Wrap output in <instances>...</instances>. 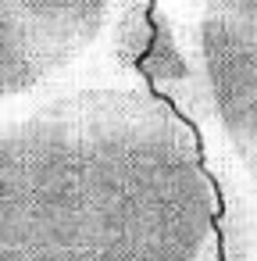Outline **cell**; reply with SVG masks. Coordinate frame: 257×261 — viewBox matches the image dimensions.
Listing matches in <instances>:
<instances>
[{
    "mask_svg": "<svg viewBox=\"0 0 257 261\" xmlns=\"http://www.w3.org/2000/svg\"><path fill=\"white\" fill-rule=\"evenodd\" d=\"M196 133L147 86L54 97L0 133V261H221Z\"/></svg>",
    "mask_w": 257,
    "mask_h": 261,
    "instance_id": "6da1fadb",
    "label": "cell"
},
{
    "mask_svg": "<svg viewBox=\"0 0 257 261\" xmlns=\"http://www.w3.org/2000/svg\"><path fill=\"white\" fill-rule=\"evenodd\" d=\"M115 0H0V108L79 65L104 36Z\"/></svg>",
    "mask_w": 257,
    "mask_h": 261,
    "instance_id": "7a4b0ae2",
    "label": "cell"
},
{
    "mask_svg": "<svg viewBox=\"0 0 257 261\" xmlns=\"http://www.w3.org/2000/svg\"><path fill=\"white\" fill-rule=\"evenodd\" d=\"M196 65L211 111L257 179V33L204 8L196 22Z\"/></svg>",
    "mask_w": 257,
    "mask_h": 261,
    "instance_id": "3957f363",
    "label": "cell"
},
{
    "mask_svg": "<svg viewBox=\"0 0 257 261\" xmlns=\"http://www.w3.org/2000/svg\"><path fill=\"white\" fill-rule=\"evenodd\" d=\"M204 8H214V11L236 18L239 25H246L250 33H257V0H207Z\"/></svg>",
    "mask_w": 257,
    "mask_h": 261,
    "instance_id": "277c9868",
    "label": "cell"
}]
</instances>
